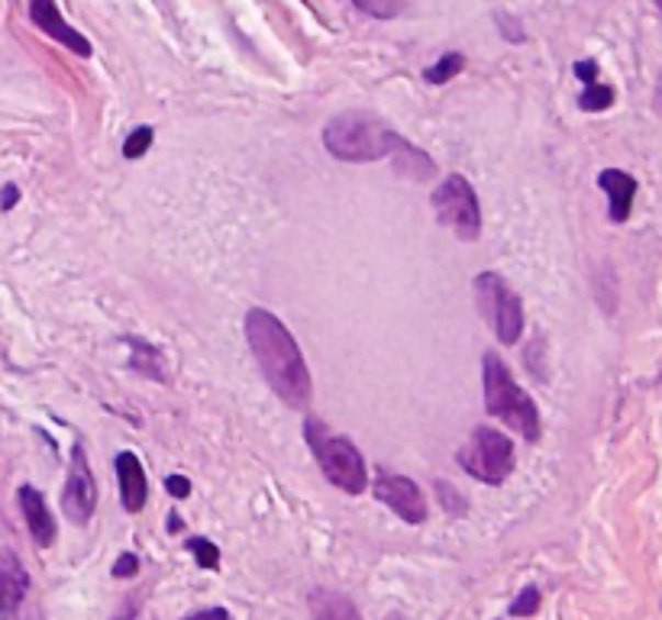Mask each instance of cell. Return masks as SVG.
<instances>
[{"label": "cell", "mask_w": 662, "mask_h": 620, "mask_svg": "<svg viewBox=\"0 0 662 620\" xmlns=\"http://www.w3.org/2000/svg\"><path fill=\"white\" fill-rule=\"evenodd\" d=\"M246 339H249V349H253L266 382L276 388V395L298 410H307L311 407V372H307L304 352L298 349L291 330L272 311L253 307L246 314Z\"/></svg>", "instance_id": "cell-1"}, {"label": "cell", "mask_w": 662, "mask_h": 620, "mask_svg": "<svg viewBox=\"0 0 662 620\" xmlns=\"http://www.w3.org/2000/svg\"><path fill=\"white\" fill-rule=\"evenodd\" d=\"M324 146L339 162H379V159H394L411 143L375 113L346 111L327 123Z\"/></svg>", "instance_id": "cell-2"}, {"label": "cell", "mask_w": 662, "mask_h": 620, "mask_svg": "<svg viewBox=\"0 0 662 620\" xmlns=\"http://www.w3.org/2000/svg\"><path fill=\"white\" fill-rule=\"evenodd\" d=\"M482 385H485L489 414L497 417L501 424H507L524 440L537 443L540 440V410H537L534 397L510 379V372L504 369L497 352H485V359H482Z\"/></svg>", "instance_id": "cell-3"}, {"label": "cell", "mask_w": 662, "mask_h": 620, "mask_svg": "<svg viewBox=\"0 0 662 620\" xmlns=\"http://www.w3.org/2000/svg\"><path fill=\"white\" fill-rule=\"evenodd\" d=\"M304 437L311 443V452L321 462V472L327 475V482H333L336 488H343L346 495H359L369 485V472L362 462V452L356 450L346 437H333L330 430L324 427V420H317L314 414L304 424Z\"/></svg>", "instance_id": "cell-4"}, {"label": "cell", "mask_w": 662, "mask_h": 620, "mask_svg": "<svg viewBox=\"0 0 662 620\" xmlns=\"http://www.w3.org/2000/svg\"><path fill=\"white\" fill-rule=\"evenodd\" d=\"M462 469L485 485H501L514 469V443L495 427H475L472 440L459 452Z\"/></svg>", "instance_id": "cell-5"}, {"label": "cell", "mask_w": 662, "mask_h": 620, "mask_svg": "<svg viewBox=\"0 0 662 620\" xmlns=\"http://www.w3.org/2000/svg\"><path fill=\"white\" fill-rule=\"evenodd\" d=\"M475 301L482 307V317L492 324V330L501 342L510 346L520 339V334H524V304L501 275L482 272L475 279Z\"/></svg>", "instance_id": "cell-6"}, {"label": "cell", "mask_w": 662, "mask_h": 620, "mask_svg": "<svg viewBox=\"0 0 662 620\" xmlns=\"http://www.w3.org/2000/svg\"><path fill=\"white\" fill-rule=\"evenodd\" d=\"M434 211L459 239H479L482 233V207L475 198V188L462 174H449L440 188L434 191Z\"/></svg>", "instance_id": "cell-7"}, {"label": "cell", "mask_w": 662, "mask_h": 620, "mask_svg": "<svg viewBox=\"0 0 662 620\" xmlns=\"http://www.w3.org/2000/svg\"><path fill=\"white\" fill-rule=\"evenodd\" d=\"M98 508V482L91 475V465H88V455L85 447L78 443L71 450V465H68V478H65V495H61V510L68 514V520L75 523H88L91 514Z\"/></svg>", "instance_id": "cell-8"}, {"label": "cell", "mask_w": 662, "mask_h": 620, "mask_svg": "<svg viewBox=\"0 0 662 620\" xmlns=\"http://www.w3.org/2000/svg\"><path fill=\"white\" fill-rule=\"evenodd\" d=\"M375 498L407 523H424L427 520V498H424L420 485L414 478H407V475H379Z\"/></svg>", "instance_id": "cell-9"}, {"label": "cell", "mask_w": 662, "mask_h": 620, "mask_svg": "<svg viewBox=\"0 0 662 620\" xmlns=\"http://www.w3.org/2000/svg\"><path fill=\"white\" fill-rule=\"evenodd\" d=\"M30 16H33V23H36L46 36H53L56 43H61L65 49H71L75 56H91V43H88L75 26H68V23L61 20L56 0H30Z\"/></svg>", "instance_id": "cell-10"}, {"label": "cell", "mask_w": 662, "mask_h": 620, "mask_svg": "<svg viewBox=\"0 0 662 620\" xmlns=\"http://www.w3.org/2000/svg\"><path fill=\"white\" fill-rule=\"evenodd\" d=\"M116 482H120V501L130 514H139L149 498V478L136 452H120L116 455Z\"/></svg>", "instance_id": "cell-11"}, {"label": "cell", "mask_w": 662, "mask_h": 620, "mask_svg": "<svg viewBox=\"0 0 662 620\" xmlns=\"http://www.w3.org/2000/svg\"><path fill=\"white\" fill-rule=\"evenodd\" d=\"M30 591V572L23 568L20 556L0 546V615H10L23 605Z\"/></svg>", "instance_id": "cell-12"}, {"label": "cell", "mask_w": 662, "mask_h": 620, "mask_svg": "<svg viewBox=\"0 0 662 620\" xmlns=\"http://www.w3.org/2000/svg\"><path fill=\"white\" fill-rule=\"evenodd\" d=\"M598 184H602V191H605L607 201H610L607 217H610L614 224H624V221L630 217V211H633V198H637V178L620 169H605L602 174H598Z\"/></svg>", "instance_id": "cell-13"}, {"label": "cell", "mask_w": 662, "mask_h": 620, "mask_svg": "<svg viewBox=\"0 0 662 620\" xmlns=\"http://www.w3.org/2000/svg\"><path fill=\"white\" fill-rule=\"evenodd\" d=\"M20 510H23V517H26V527H30L33 540H36L40 546H53V543H56V520H53V514H49L46 498H43L33 485H23V488H20Z\"/></svg>", "instance_id": "cell-14"}, {"label": "cell", "mask_w": 662, "mask_h": 620, "mask_svg": "<svg viewBox=\"0 0 662 620\" xmlns=\"http://www.w3.org/2000/svg\"><path fill=\"white\" fill-rule=\"evenodd\" d=\"M307 608L314 620H362L359 608L346 595H336V591H314Z\"/></svg>", "instance_id": "cell-15"}, {"label": "cell", "mask_w": 662, "mask_h": 620, "mask_svg": "<svg viewBox=\"0 0 662 620\" xmlns=\"http://www.w3.org/2000/svg\"><path fill=\"white\" fill-rule=\"evenodd\" d=\"M130 342V349H133V369L136 372H143V375H153V379H166V369H162V356L153 349V346H146L143 339L136 337H126Z\"/></svg>", "instance_id": "cell-16"}, {"label": "cell", "mask_w": 662, "mask_h": 620, "mask_svg": "<svg viewBox=\"0 0 662 620\" xmlns=\"http://www.w3.org/2000/svg\"><path fill=\"white\" fill-rule=\"evenodd\" d=\"M462 68H465V58L459 56V53H446L440 61H434V65L424 71V78H427L430 84H446V81H449V78H456Z\"/></svg>", "instance_id": "cell-17"}, {"label": "cell", "mask_w": 662, "mask_h": 620, "mask_svg": "<svg viewBox=\"0 0 662 620\" xmlns=\"http://www.w3.org/2000/svg\"><path fill=\"white\" fill-rule=\"evenodd\" d=\"M579 104H582V111H607L610 104H614V88H607V84H585V94L579 98Z\"/></svg>", "instance_id": "cell-18"}, {"label": "cell", "mask_w": 662, "mask_h": 620, "mask_svg": "<svg viewBox=\"0 0 662 620\" xmlns=\"http://www.w3.org/2000/svg\"><path fill=\"white\" fill-rule=\"evenodd\" d=\"M153 139H156L153 126H136V129L126 136V143H123V156H126V159H139V156H146V149L153 146Z\"/></svg>", "instance_id": "cell-19"}, {"label": "cell", "mask_w": 662, "mask_h": 620, "mask_svg": "<svg viewBox=\"0 0 662 620\" xmlns=\"http://www.w3.org/2000/svg\"><path fill=\"white\" fill-rule=\"evenodd\" d=\"M188 550H191V556L201 563V568H217V565H221V550H217L211 540H204V537L188 540Z\"/></svg>", "instance_id": "cell-20"}, {"label": "cell", "mask_w": 662, "mask_h": 620, "mask_svg": "<svg viewBox=\"0 0 662 620\" xmlns=\"http://www.w3.org/2000/svg\"><path fill=\"white\" fill-rule=\"evenodd\" d=\"M362 13H369V16H375V20H391V16H397L401 13V0H352Z\"/></svg>", "instance_id": "cell-21"}, {"label": "cell", "mask_w": 662, "mask_h": 620, "mask_svg": "<svg viewBox=\"0 0 662 620\" xmlns=\"http://www.w3.org/2000/svg\"><path fill=\"white\" fill-rule=\"evenodd\" d=\"M537 608H540V588H524L520 591V598L510 605V618H530V615H537Z\"/></svg>", "instance_id": "cell-22"}, {"label": "cell", "mask_w": 662, "mask_h": 620, "mask_svg": "<svg viewBox=\"0 0 662 620\" xmlns=\"http://www.w3.org/2000/svg\"><path fill=\"white\" fill-rule=\"evenodd\" d=\"M166 488L171 498H188V495H191V482H188L184 475H168Z\"/></svg>", "instance_id": "cell-23"}, {"label": "cell", "mask_w": 662, "mask_h": 620, "mask_svg": "<svg viewBox=\"0 0 662 620\" xmlns=\"http://www.w3.org/2000/svg\"><path fill=\"white\" fill-rule=\"evenodd\" d=\"M440 498H442V505H446V510H449V514H456V517L469 510V505H465L462 498H459V501L452 498V488H449L446 482H440Z\"/></svg>", "instance_id": "cell-24"}, {"label": "cell", "mask_w": 662, "mask_h": 620, "mask_svg": "<svg viewBox=\"0 0 662 620\" xmlns=\"http://www.w3.org/2000/svg\"><path fill=\"white\" fill-rule=\"evenodd\" d=\"M136 568H139V560L133 556V553H126V556H120L116 565H113V575L116 578H130V575H136Z\"/></svg>", "instance_id": "cell-25"}, {"label": "cell", "mask_w": 662, "mask_h": 620, "mask_svg": "<svg viewBox=\"0 0 662 620\" xmlns=\"http://www.w3.org/2000/svg\"><path fill=\"white\" fill-rule=\"evenodd\" d=\"M575 75H579L585 84H595V78H598V65H595V61H575Z\"/></svg>", "instance_id": "cell-26"}, {"label": "cell", "mask_w": 662, "mask_h": 620, "mask_svg": "<svg viewBox=\"0 0 662 620\" xmlns=\"http://www.w3.org/2000/svg\"><path fill=\"white\" fill-rule=\"evenodd\" d=\"M16 198H20V188H16V184H7V188L0 191V207L10 211V207L16 204Z\"/></svg>", "instance_id": "cell-27"}, {"label": "cell", "mask_w": 662, "mask_h": 620, "mask_svg": "<svg viewBox=\"0 0 662 620\" xmlns=\"http://www.w3.org/2000/svg\"><path fill=\"white\" fill-rule=\"evenodd\" d=\"M184 620H233L223 608H207V611H201V615H191V618Z\"/></svg>", "instance_id": "cell-28"}, {"label": "cell", "mask_w": 662, "mask_h": 620, "mask_svg": "<svg viewBox=\"0 0 662 620\" xmlns=\"http://www.w3.org/2000/svg\"><path fill=\"white\" fill-rule=\"evenodd\" d=\"M133 618H136V608H133V605H126V608H123V611H120V615H116L113 620H133Z\"/></svg>", "instance_id": "cell-29"}, {"label": "cell", "mask_w": 662, "mask_h": 620, "mask_svg": "<svg viewBox=\"0 0 662 620\" xmlns=\"http://www.w3.org/2000/svg\"><path fill=\"white\" fill-rule=\"evenodd\" d=\"M168 530H181V520H178V514H171V520H168Z\"/></svg>", "instance_id": "cell-30"}, {"label": "cell", "mask_w": 662, "mask_h": 620, "mask_svg": "<svg viewBox=\"0 0 662 620\" xmlns=\"http://www.w3.org/2000/svg\"><path fill=\"white\" fill-rule=\"evenodd\" d=\"M657 7H660V10H662V0H657Z\"/></svg>", "instance_id": "cell-31"}, {"label": "cell", "mask_w": 662, "mask_h": 620, "mask_svg": "<svg viewBox=\"0 0 662 620\" xmlns=\"http://www.w3.org/2000/svg\"><path fill=\"white\" fill-rule=\"evenodd\" d=\"M388 620H401V618H388Z\"/></svg>", "instance_id": "cell-32"}]
</instances>
